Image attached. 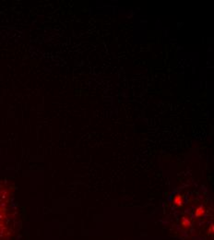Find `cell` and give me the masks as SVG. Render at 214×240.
I'll return each mask as SVG.
<instances>
[{
  "label": "cell",
  "instance_id": "1",
  "mask_svg": "<svg viewBox=\"0 0 214 240\" xmlns=\"http://www.w3.org/2000/svg\"><path fill=\"white\" fill-rule=\"evenodd\" d=\"M6 211L4 203L1 201L0 198V240H5L7 236L8 226H7V218H6Z\"/></svg>",
  "mask_w": 214,
  "mask_h": 240
},
{
  "label": "cell",
  "instance_id": "2",
  "mask_svg": "<svg viewBox=\"0 0 214 240\" xmlns=\"http://www.w3.org/2000/svg\"><path fill=\"white\" fill-rule=\"evenodd\" d=\"M203 214H204V208H203V206H200L196 211V216L197 217H201Z\"/></svg>",
  "mask_w": 214,
  "mask_h": 240
},
{
  "label": "cell",
  "instance_id": "3",
  "mask_svg": "<svg viewBox=\"0 0 214 240\" xmlns=\"http://www.w3.org/2000/svg\"><path fill=\"white\" fill-rule=\"evenodd\" d=\"M175 203L177 206H182L183 205V200H182L181 196H176L175 198Z\"/></svg>",
  "mask_w": 214,
  "mask_h": 240
},
{
  "label": "cell",
  "instance_id": "4",
  "mask_svg": "<svg viewBox=\"0 0 214 240\" xmlns=\"http://www.w3.org/2000/svg\"><path fill=\"white\" fill-rule=\"evenodd\" d=\"M182 226H184V227H189V226H190V222L188 221V220H187V219H183L182 220Z\"/></svg>",
  "mask_w": 214,
  "mask_h": 240
},
{
  "label": "cell",
  "instance_id": "5",
  "mask_svg": "<svg viewBox=\"0 0 214 240\" xmlns=\"http://www.w3.org/2000/svg\"><path fill=\"white\" fill-rule=\"evenodd\" d=\"M210 233H211V234H213V226H212L210 227Z\"/></svg>",
  "mask_w": 214,
  "mask_h": 240
}]
</instances>
